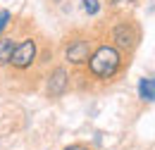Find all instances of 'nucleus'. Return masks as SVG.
Segmentation results:
<instances>
[{
    "label": "nucleus",
    "instance_id": "6e6552de",
    "mask_svg": "<svg viewBox=\"0 0 155 150\" xmlns=\"http://www.w3.org/2000/svg\"><path fill=\"white\" fill-rule=\"evenodd\" d=\"M81 10H84V15L96 17V15H100V10H103V2L100 0H81Z\"/></svg>",
    "mask_w": 155,
    "mask_h": 150
},
{
    "label": "nucleus",
    "instance_id": "9d476101",
    "mask_svg": "<svg viewBox=\"0 0 155 150\" xmlns=\"http://www.w3.org/2000/svg\"><path fill=\"white\" fill-rule=\"evenodd\" d=\"M136 0H110V5L115 7V10H124V7H129V5H134Z\"/></svg>",
    "mask_w": 155,
    "mask_h": 150
},
{
    "label": "nucleus",
    "instance_id": "f03ea898",
    "mask_svg": "<svg viewBox=\"0 0 155 150\" xmlns=\"http://www.w3.org/2000/svg\"><path fill=\"white\" fill-rule=\"evenodd\" d=\"M110 43L115 45L117 50L122 53H134L141 43V29L134 19H117L115 24L110 26Z\"/></svg>",
    "mask_w": 155,
    "mask_h": 150
},
{
    "label": "nucleus",
    "instance_id": "1a4fd4ad",
    "mask_svg": "<svg viewBox=\"0 0 155 150\" xmlns=\"http://www.w3.org/2000/svg\"><path fill=\"white\" fill-rule=\"evenodd\" d=\"M10 24H12V12L10 10H0V36L7 31Z\"/></svg>",
    "mask_w": 155,
    "mask_h": 150
},
{
    "label": "nucleus",
    "instance_id": "20e7f679",
    "mask_svg": "<svg viewBox=\"0 0 155 150\" xmlns=\"http://www.w3.org/2000/svg\"><path fill=\"white\" fill-rule=\"evenodd\" d=\"M36 57H38V41L34 36L17 38L7 67H12V69H17V72H26V69H31V67L36 64Z\"/></svg>",
    "mask_w": 155,
    "mask_h": 150
},
{
    "label": "nucleus",
    "instance_id": "39448f33",
    "mask_svg": "<svg viewBox=\"0 0 155 150\" xmlns=\"http://www.w3.org/2000/svg\"><path fill=\"white\" fill-rule=\"evenodd\" d=\"M72 88V74L67 67H53L45 76V95L50 100H58Z\"/></svg>",
    "mask_w": 155,
    "mask_h": 150
},
{
    "label": "nucleus",
    "instance_id": "9b49d317",
    "mask_svg": "<svg viewBox=\"0 0 155 150\" xmlns=\"http://www.w3.org/2000/svg\"><path fill=\"white\" fill-rule=\"evenodd\" d=\"M64 150H91L88 145H84V143H72V145H67Z\"/></svg>",
    "mask_w": 155,
    "mask_h": 150
},
{
    "label": "nucleus",
    "instance_id": "f257e3e1",
    "mask_svg": "<svg viewBox=\"0 0 155 150\" xmlns=\"http://www.w3.org/2000/svg\"><path fill=\"white\" fill-rule=\"evenodd\" d=\"M84 67H86L88 79H93L98 83H107V81H112L122 72V67H124V53L117 50L115 45L105 38V41H100V43L93 45V50H91V55H88Z\"/></svg>",
    "mask_w": 155,
    "mask_h": 150
},
{
    "label": "nucleus",
    "instance_id": "f8f14e48",
    "mask_svg": "<svg viewBox=\"0 0 155 150\" xmlns=\"http://www.w3.org/2000/svg\"><path fill=\"white\" fill-rule=\"evenodd\" d=\"M53 2H62V0H53Z\"/></svg>",
    "mask_w": 155,
    "mask_h": 150
},
{
    "label": "nucleus",
    "instance_id": "423d86ee",
    "mask_svg": "<svg viewBox=\"0 0 155 150\" xmlns=\"http://www.w3.org/2000/svg\"><path fill=\"white\" fill-rule=\"evenodd\" d=\"M138 98H141V103H148V105L155 100V79L150 74L138 79Z\"/></svg>",
    "mask_w": 155,
    "mask_h": 150
},
{
    "label": "nucleus",
    "instance_id": "7ed1b4c3",
    "mask_svg": "<svg viewBox=\"0 0 155 150\" xmlns=\"http://www.w3.org/2000/svg\"><path fill=\"white\" fill-rule=\"evenodd\" d=\"M93 38L88 34H72V36L64 38V45H62V60L69 64V67H84L86 60L93 50Z\"/></svg>",
    "mask_w": 155,
    "mask_h": 150
},
{
    "label": "nucleus",
    "instance_id": "0eeeda50",
    "mask_svg": "<svg viewBox=\"0 0 155 150\" xmlns=\"http://www.w3.org/2000/svg\"><path fill=\"white\" fill-rule=\"evenodd\" d=\"M15 43L17 38L2 34L0 36V67H7L10 64V57H12V50H15Z\"/></svg>",
    "mask_w": 155,
    "mask_h": 150
}]
</instances>
